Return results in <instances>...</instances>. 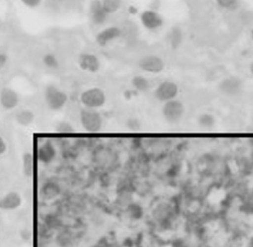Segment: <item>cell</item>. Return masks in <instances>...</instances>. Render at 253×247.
<instances>
[{
    "instance_id": "cell-1",
    "label": "cell",
    "mask_w": 253,
    "mask_h": 247,
    "mask_svg": "<svg viewBox=\"0 0 253 247\" xmlns=\"http://www.w3.org/2000/svg\"><path fill=\"white\" fill-rule=\"evenodd\" d=\"M106 94L99 87H91L80 94V102L84 108L98 110L106 103Z\"/></svg>"
},
{
    "instance_id": "cell-2",
    "label": "cell",
    "mask_w": 253,
    "mask_h": 247,
    "mask_svg": "<svg viewBox=\"0 0 253 247\" xmlns=\"http://www.w3.org/2000/svg\"><path fill=\"white\" fill-rule=\"evenodd\" d=\"M79 119L82 128L88 133H97L103 127V118L97 110L83 108L80 111Z\"/></svg>"
},
{
    "instance_id": "cell-3",
    "label": "cell",
    "mask_w": 253,
    "mask_h": 247,
    "mask_svg": "<svg viewBox=\"0 0 253 247\" xmlns=\"http://www.w3.org/2000/svg\"><path fill=\"white\" fill-rule=\"evenodd\" d=\"M68 94L56 85H48L45 89V101L53 111L62 110L68 103Z\"/></svg>"
},
{
    "instance_id": "cell-4",
    "label": "cell",
    "mask_w": 253,
    "mask_h": 247,
    "mask_svg": "<svg viewBox=\"0 0 253 247\" xmlns=\"http://www.w3.org/2000/svg\"><path fill=\"white\" fill-rule=\"evenodd\" d=\"M161 114L163 119L168 124L175 125L182 120L185 114V107L180 100L173 99L163 103V106L161 108Z\"/></svg>"
},
{
    "instance_id": "cell-5",
    "label": "cell",
    "mask_w": 253,
    "mask_h": 247,
    "mask_svg": "<svg viewBox=\"0 0 253 247\" xmlns=\"http://www.w3.org/2000/svg\"><path fill=\"white\" fill-rule=\"evenodd\" d=\"M179 92L178 85L171 80H164L160 82L154 89L153 95L159 102L165 103L167 101L176 99Z\"/></svg>"
},
{
    "instance_id": "cell-6",
    "label": "cell",
    "mask_w": 253,
    "mask_h": 247,
    "mask_svg": "<svg viewBox=\"0 0 253 247\" xmlns=\"http://www.w3.org/2000/svg\"><path fill=\"white\" fill-rule=\"evenodd\" d=\"M218 91L228 97L237 96L242 92L243 81L238 76H227L224 77L218 83Z\"/></svg>"
},
{
    "instance_id": "cell-7",
    "label": "cell",
    "mask_w": 253,
    "mask_h": 247,
    "mask_svg": "<svg viewBox=\"0 0 253 247\" xmlns=\"http://www.w3.org/2000/svg\"><path fill=\"white\" fill-rule=\"evenodd\" d=\"M138 66L145 72L151 73V74H158L164 71L165 63L158 56L148 55V56L143 57L138 62Z\"/></svg>"
},
{
    "instance_id": "cell-8",
    "label": "cell",
    "mask_w": 253,
    "mask_h": 247,
    "mask_svg": "<svg viewBox=\"0 0 253 247\" xmlns=\"http://www.w3.org/2000/svg\"><path fill=\"white\" fill-rule=\"evenodd\" d=\"M142 25L148 31H156L163 26V17L154 10H145L140 14Z\"/></svg>"
},
{
    "instance_id": "cell-9",
    "label": "cell",
    "mask_w": 253,
    "mask_h": 247,
    "mask_svg": "<svg viewBox=\"0 0 253 247\" xmlns=\"http://www.w3.org/2000/svg\"><path fill=\"white\" fill-rule=\"evenodd\" d=\"M78 67L89 73H96L99 71L101 63L100 60L91 53H82L79 55L77 60Z\"/></svg>"
},
{
    "instance_id": "cell-10",
    "label": "cell",
    "mask_w": 253,
    "mask_h": 247,
    "mask_svg": "<svg viewBox=\"0 0 253 247\" xmlns=\"http://www.w3.org/2000/svg\"><path fill=\"white\" fill-rule=\"evenodd\" d=\"M23 204L22 196L16 191H10L0 197V210L14 211L19 209Z\"/></svg>"
},
{
    "instance_id": "cell-11",
    "label": "cell",
    "mask_w": 253,
    "mask_h": 247,
    "mask_svg": "<svg viewBox=\"0 0 253 247\" xmlns=\"http://www.w3.org/2000/svg\"><path fill=\"white\" fill-rule=\"evenodd\" d=\"M121 35H122V30L119 27L110 26V27H107V28L103 29L102 31H100L96 35L95 41H96L97 45L104 48V47L108 46L110 43L119 39L121 37Z\"/></svg>"
},
{
    "instance_id": "cell-12",
    "label": "cell",
    "mask_w": 253,
    "mask_h": 247,
    "mask_svg": "<svg viewBox=\"0 0 253 247\" xmlns=\"http://www.w3.org/2000/svg\"><path fill=\"white\" fill-rule=\"evenodd\" d=\"M19 101V95L14 89L10 87H4L0 91V105L2 106L3 109L8 111L13 110L18 106Z\"/></svg>"
},
{
    "instance_id": "cell-13",
    "label": "cell",
    "mask_w": 253,
    "mask_h": 247,
    "mask_svg": "<svg viewBox=\"0 0 253 247\" xmlns=\"http://www.w3.org/2000/svg\"><path fill=\"white\" fill-rule=\"evenodd\" d=\"M89 15L92 23L97 26L103 25L107 21L109 16L102 6L101 0H93L90 3Z\"/></svg>"
},
{
    "instance_id": "cell-14",
    "label": "cell",
    "mask_w": 253,
    "mask_h": 247,
    "mask_svg": "<svg viewBox=\"0 0 253 247\" xmlns=\"http://www.w3.org/2000/svg\"><path fill=\"white\" fill-rule=\"evenodd\" d=\"M56 157L57 149L51 141H45L39 146L37 150V158L41 163L48 165L52 163Z\"/></svg>"
},
{
    "instance_id": "cell-15",
    "label": "cell",
    "mask_w": 253,
    "mask_h": 247,
    "mask_svg": "<svg viewBox=\"0 0 253 247\" xmlns=\"http://www.w3.org/2000/svg\"><path fill=\"white\" fill-rule=\"evenodd\" d=\"M61 186L52 180L45 182L41 188V195L44 200L52 201L58 198L61 194Z\"/></svg>"
},
{
    "instance_id": "cell-16",
    "label": "cell",
    "mask_w": 253,
    "mask_h": 247,
    "mask_svg": "<svg viewBox=\"0 0 253 247\" xmlns=\"http://www.w3.org/2000/svg\"><path fill=\"white\" fill-rule=\"evenodd\" d=\"M35 115L33 111L29 109H24L19 111L15 116V121L18 125L22 127H29L34 123Z\"/></svg>"
},
{
    "instance_id": "cell-17",
    "label": "cell",
    "mask_w": 253,
    "mask_h": 247,
    "mask_svg": "<svg viewBox=\"0 0 253 247\" xmlns=\"http://www.w3.org/2000/svg\"><path fill=\"white\" fill-rule=\"evenodd\" d=\"M34 156L31 152H25L22 155V172L27 177L30 178L34 174Z\"/></svg>"
},
{
    "instance_id": "cell-18",
    "label": "cell",
    "mask_w": 253,
    "mask_h": 247,
    "mask_svg": "<svg viewBox=\"0 0 253 247\" xmlns=\"http://www.w3.org/2000/svg\"><path fill=\"white\" fill-rule=\"evenodd\" d=\"M132 86L136 92H146L150 88V83L145 76L135 75L132 78Z\"/></svg>"
},
{
    "instance_id": "cell-19",
    "label": "cell",
    "mask_w": 253,
    "mask_h": 247,
    "mask_svg": "<svg viewBox=\"0 0 253 247\" xmlns=\"http://www.w3.org/2000/svg\"><path fill=\"white\" fill-rule=\"evenodd\" d=\"M102 6L108 15L118 12L123 4L122 0H101Z\"/></svg>"
},
{
    "instance_id": "cell-20",
    "label": "cell",
    "mask_w": 253,
    "mask_h": 247,
    "mask_svg": "<svg viewBox=\"0 0 253 247\" xmlns=\"http://www.w3.org/2000/svg\"><path fill=\"white\" fill-rule=\"evenodd\" d=\"M217 5L226 11H235L240 6L239 0H216Z\"/></svg>"
},
{
    "instance_id": "cell-21",
    "label": "cell",
    "mask_w": 253,
    "mask_h": 247,
    "mask_svg": "<svg viewBox=\"0 0 253 247\" xmlns=\"http://www.w3.org/2000/svg\"><path fill=\"white\" fill-rule=\"evenodd\" d=\"M168 42H169V45L171 46V48H173V49L179 48V46L182 42V33L179 28L175 27V28L171 29V31L169 32Z\"/></svg>"
},
{
    "instance_id": "cell-22",
    "label": "cell",
    "mask_w": 253,
    "mask_h": 247,
    "mask_svg": "<svg viewBox=\"0 0 253 247\" xmlns=\"http://www.w3.org/2000/svg\"><path fill=\"white\" fill-rule=\"evenodd\" d=\"M198 124L203 129H212L216 125V119L212 114H202L198 118Z\"/></svg>"
},
{
    "instance_id": "cell-23",
    "label": "cell",
    "mask_w": 253,
    "mask_h": 247,
    "mask_svg": "<svg viewBox=\"0 0 253 247\" xmlns=\"http://www.w3.org/2000/svg\"><path fill=\"white\" fill-rule=\"evenodd\" d=\"M43 63L46 66V68H48L50 70H56L59 68V65H60L58 58L54 54H51V53L46 54L44 56Z\"/></svg>"
},
{
    "instance_id": "cell-24",
    "label": "cell",
    "mask_w": 253,
    "mask_h": 247,
    "mask_svg": "<svg viewBox=\"0 0 253 247\" xmlns=\"http://www.w3.org/2000/svg\"><path fill=\"white\" fill-rule=\"evenodd\" d=\"M57 131L59 133H61V134H71V133H72L74 131V129H73L72 125H71L70 123L64 121V122H61L58 125Z\"/></svg>"
},
{
    "instance_id": "cell-25",
    "label": "cell",
    "mask_w": 253,
    "mask_h": 247,
    "mask_svg": "<svg viewBox=\"0 0 253 247\" xmlns=\"http://www.w3.org/2000/svg\"><path fill=\"white\" fill-rule=\"evenodd\" d=\"M45 223H46L48 226L52 227V228H58V227L60 226V224H61V222H60V220L58 219V217H56L55 215H52V214H50V215H48V216L46 217Z\"/></svg>"
},
{
    "instance_id": "cell-26",
    "label": "cell",
    "mask_w": 253,
    "mask_h": 247,
    "mask_svg": "<svg viewBox=\"0 0 253 247\" xmlns=\"http://www.w3.org/2000/svg\"><path fill=\"white\" fill-rule=\"evenodd\" d=\"M21 2L28 8L35 9L41 5L42 0H21Z\"/></svg>"
},
{
    "instance_id": "cell-27",
    "label": "cell",
    "mask_w": 253,
    "mask_h": 247,
    "mask_svg": "<svg viewBox=\"0 0 253 247\" xmlns=\"http://www.w3.org/2000/svg\"><path fill=\"white\" fill-rule=\"evenodd\" d=\"M7 151V143L4 139L0 136V155L5 154Z\"/></svg>"
},
{
    "instance_id": "cell-28",
    "label": "cell",
    "mask_w": 253,
    "mask_h": 247,
    "mask_svg": "<svg viewBox=\"0 0 253 247\" xmlns=\"http://www.w3.org/2000/svg\"><path fill=\"white\" fill-rule=\"evenodd\" d=\"M7 60H8V58H7V56L5 54L0 53V70L3 69L5 67V65L7 63Z\"/></svg>"
},
{
    "instance_id": "cell-29",
    "label": "cell",
    "mask_w": 253,
    "mask_h": 247,
    "mask_svg": "<svg viewBox=\"0 0 253 247\" xmlns=\"http://www.w3.org/2000/svg\"><path fill=\"white\" fill-rule=\"evenodd\" d=\"M249 72L251 73V75L253 76V61L250 63L249 65Z\"/></svg>"
},
{
    "instance_id": "cell-30",
    "label": "cell",
    "mask_w": 253,
    "mask_h": 247,
    "mask_svg": "<svg viewBox=\"0 0 253 247\" xmlns=\"http://www.w3.org/2000/svg\"><path fill=\"white\" fill-rule=\"evenodd\" d=\"M129 11H130L132 14H134V12H136V11H137V9L135 8V6H130Z\"/></svg>"
},
{
    "instance_id": "cell-31",
    "label": "cell",
    "mask_w": 253,
    "mask_h": 247,
    "mask_svg": "<svg viewBox=\"0 0 253 247\" xmlns=\"http://www.w3.org/2000/svg\"><path fill=\"white\" fill-rule=\"evenodd\" d=\"M250 37H251V39L253 41V29H251V31H250Z\"/></svg>"
}]
</instances>
